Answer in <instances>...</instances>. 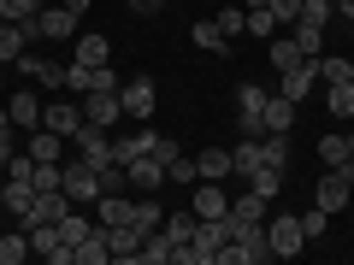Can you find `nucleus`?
<instances>
[{
    "instance_id": "nucleus-43",
    "label": "nucleus",
    "mask_w": 354,
    "mask_h": 265,
    "mask_svg": "<svg viewBox=\"0 0 354 265\" xmlns=\"http://www.w3.org/2000/svg\"><path fill=\"white\" fill-rule=\"evenodd\" d=\"M41 6L36 0H0V18H6V24H24V18H36Z\"/></svg>"
},
{
    "instance_id": "nucleus-10",
    "label": "nucleus",
    "mask_w": 354,
    "mask_h": 265,
    "mask_svg": "<svg viewBox=\"0 0 354 265\" xmlns=\"http://www.w3.org/2000/svg\"><path fill=\"white\" fill-rule=\"evenodd\" d=\"M313 88H319V77H313V65H307V59H301V65H290V71H278V95H283V101L301 106Z\"/></svg>"
},
{
    "instance_id": "nucleus-26",
    "label": "nucleus",
    "mask_w": 354,
    "mask_h": 265,
    "mask_svg": "<svg viewBox=\"0 0 354 265\" xmlns=\"http://www.w3.org/2000/svg\"><path fill=\"white\" fill-rule=\"evenodd\" d=\"M30 159H65V136H53V130H30Z\"/></svg>"
},
{
    "instance_id": "nucleus-17",
    "label": "nucleus",
    "mask_w": 354,
    "mask_h": 265,
    "mask_svg": "<svg viewBox=\"0 0 354 265\" xmlns=\"http://www.w3.org/2000/svg\"><path fill=\"white\" fill-rule=\"evenodd\" d=\"M65 206H71V195H65V189H36V206H30L24 224H59Z\"/></svg>"
},
{
    "instance_id": "nucleus-42",
    "label": "nucleus",
    "mask_w": 354,
    "mask_h": 265,
    "mask_svg": "<svg viewBox=\"0 0 354 265\" xmlns=\"http://www.w3.org/2000/svg\"><path fill=\"white\" fill-rule=\"evenodd\" d=\"M266 165H278V171H283V159H290V136H278V130H266Z\"/></svg>"
},
{
    "instance_id": "nucleus-24",
    "label": "nucleus",
    "mask_w": 354,
    "mask_h": 265,
    "mask_svg": "<svg viewBox=\"0 0 354 265\" xmlns=\"http://www.w3.org/2000/svg\"><path fill=\"white\" fill-rule=\"evenodd\" d=\"M165 183H171V189H195V183H201V165H195L189 153H177V159L165 165Z\"/></svg>"
},
{
    "instance_id": "nucleus-3",
    "label": "nucleus",
    "mask_w": 354,
    "mask_h": 265,
    "mask_svg": "<svg viewBox=\"0 0 354 265\" xmlns=\"http://www.w3.org/2000/svg\"><path fill=\"white\" fill-rule=\"evenodd\" d=\"M266 236H272V259H295V253L307 248V236H301V213H278L272 224H266Z\"/></svg>"
},
{
    "instance_id": "nucleus-29",
    "label": "nucleus",
    "mask_w": 354,
    "mask_h": 265,
    "mask_svg": "<svg viewBox=\"0 0 354 265\" xmlns=\"http://www.w3.org/2000/svg\"><path fill=\"white\" fill-rule=\"evenodd\" d=\"M24 48H30V41H24V30L0 18V65H18V53H24Z\"/></svg>"
},
{
    "instance_id": "nucleus-22",
    "label": "nucleus",
    "mask_w": 354,
    "mask_h": 265,
    "mask_svg": "<svg viewBox=\"0 0 354 265\" xmlns=\"http://www.w3.org/2000/svg\"><path fill=\"white\" fill-rule=\"evenodd\" d=\"M113 59V41L101 36V30H88L83 41H77V65H106Z\"/></svg>"
},
{
    "instance_id": "nucleus-20",
    "label": "nucleus",
    "mask_w": 354,
    "mask_h": 265,
    "mask_svg": "<svg viewBox=\"0 0 354 265\" xmlns=\"http://www.w3.org/2000/svg\"><path fill=\"white\" fill-rule=\"evenodd\" d=\"M171 259H177V242L165 236V230H148V236H142L136 265H171Z\"/></svg>"
},
{
    "instance_id": "nucleus-9",
    "label": "nucleus",
    "mask_w": 354,
    "mask_h": 265,
    "mask_svg": "<svg viewBox=\"0 0 354 265\" xmlns=\"http://www.w3.org/2000/svg\"><path fill=\"white\" fill-rule=\"evenodd\" d=\"M18 71H24L30 83H41V88H65V65H53V59H41L36 48H24V53H18Z\"/></svg>"
},
{
    "instance_id": "nucleus-35",
    "label": "nucleus",
    "mask_w": 354,
    "mask_h": 265,
    "mask_svg": "<svg viewBox=\"0 0 354 265\" xmlns=\"http://www.w3.org/2000/svg\"><path fill=\"white\" fill-rule=\"evenodd\" d=\"M319 165H348V136H319Z\"/></svg>"
},
{
    "instance_id": "nucleus-12",
    "label": "nucleus",
    "mask_w": 354,
    "mask_h": 265,
    "mask_svg": "<svg viewBox=\"0 0 354 265\" xmlns=\"http://www.w3.org/2000/svg\"><path fill=\"white\" fill-rule=\"evenodd\" d=\"M189 206H195V218H225V213H230V201H225V183L201 177V183H195V195H189Z\"/></svg>"
},
{
    "instance_id": "nucleus-11",
    "label": "nucleus",
    "mask_w": 354,
    "mask_h": 265,
    "mask_svg": "<svg viewBox=\"0 0 354 265\" xmlns=\"http://www.w3.org/2000/svg\"><path fill=\"white\" fill-rule=\"evenodd\" d=\"M77 124H83V106H71V101H48V106H41V130H53V136L71 141Z\"/></svg>"
},
{
    "instance_id": "nucleus-8",
    "label": "nucleus",
    "mask_w": 354,
    "mask_h": 265,
    "mask_svg": "<svg viewBox=\"0 0 354 265\" xmlns=\"http://www.w3.org/2000/svg\"><path fill=\"white\" fill-rule=\"evenodd\" d=\"M83 118H88V124H106V130H113L118 118H124L118 88H88V95H83Z\"/></svg>"
},
{
    "instance_id": "nucleus-51",
    "label": "nucleus",
    "mask_w": 354,
    "mask_h": 265,
    "mask_svg": "<svg viewBox=\"0 0 354 265\" xmlns=\"http://www.w3.org/2000/svg\"><path fill=\"white\" fill-rule=\"evenodd\" d=\"M348 83H354V53H348Z\"/></svg>"
},
{
    "instance_id": "nucleus-44",
    "label": "nucleus",
    "mask_w": 354,
    "mask_h": 265,
    "mask_svg": "<svg viewBox=\"0 0 354 265\" xmlns=\"http://www.w3.org/2000/svg\"><path fill=\"white\" fill-rule=\"evenodd\" d=\"M6 177L30 183V177H36V159H30V153H6Z\"/></svg>"
},
{
    "instance_id": "nucleus-53",
    "label": "nucleus",
    "mask_w": 354,
    "mask_h": 265,
    "mask_svg": "<svg viewBox=\"0 0 354 265\" xmlns=\"http://www.w3.org/2000/svg\"><path fill=\"white\" fill-rule=\"evenodd\" d=\"M213 6H218V0H213Z\"/></svg>"
},
{
    "instance_id": "nucleus-6",
    "label": "nucleus",
    "mask_w": 354,
    "mask_h": 265,
    "mask_svg": "<svg viewBox=\"0 0 354 265\" xmlns=\"http://www.w3.org/2000/svg\"><path fill=\"white\" fill-rule=\"evenodd\" d=\"M71 141H77V159H88V165H113V130H106V124H88V118H83Z\"/></svg>"
},
{
    "instance_id": "nucleus-19",
    "label": "nucleus",
    "mask_w": 354,
    "mask_h": 265,
    "mask_svg": "<svg viewBox=\"0 0 354 265\" xmlns=\"http://www.w3.org/2000/svg\"><path fill=\"white\" fill-rule=\"evenodd\" d=\"M106 259H113V248H106V230L95 224V230L71 248V265H106Z\"/></svg>"
},
{
    "instance_id": "nucleus-23",
    "label": "nucleus",
    "mask_w": 354,
    "mask_h": 265,
    "mask_svg": "<svg viewBox=\"0 0 354 265\" xmlns=\"http://www.w3.org/2000/svg\"><path fill=\"white\" fill-rule=\"evenodd\" d=\"M195 224H201V218H195V206H189V213L177 206V213H165V224H160V230L177 242V248H183V242H195Z\"/></svg>"
},
{
    "instance_id": "nucleus-40",
    "label": "nucleus",
    "mask_w": 354,
    "mask_h": 265,
    "mask_svg": "<svg viewBox=\"0 0 354 265\" xmlns=\"http://www.w3.org/2000/svg\"><path fill=\"white\" fill-rule=\"evenodd\" d=\"M325 230H330V213H325V206L313 201V206H307V213H301V236H307V242H319V236H325Z\"/></svg>"
},
{
    "instance_id": "nucleus-33",
    "label": "nucleus",
    "mask_w": 354,
    "mask_h": 265,
    "mask_svg": "<svg viewBox=\"0 0 354 265\" xmlns=\"http://www.w3.org/2000/svg\"><path fill=\"white\" fill-rule=\"evenodd\" d=\"M248 189H254V195H266V201H278V189H283V171H278V165H260V171L248 177Z\"/></svg>"
},
{
    "instance_id": "nucleus-15",
    "label": "nucleus",
    "mask_w": 354,
    "mask_h": 265,
    "mask_svg": "<svg viewBox=\"0 0 354 265\" xmlns=\"http://www.w3.org/2000/svg\"><path fill=\"white\" fill-rule=\"evenodd\" d=\"M41 106H48V101H36V88H18L12 101H6V112H12V130H41Z\"/></svg>"
},
{
    "instance_id": "nucleus-41",
    "label": "nucleus",
    "mask_w": 354,
    "mask_h": 265,
    "mask_svg": "<svg viewBox=\"0 0 354 265\" xmlns=\"http://www.w3.org/2000/svg\"><path fill=\"white\" fill-rule=\"evenodd\" d=\"M272 30H278V18H272V0H266V6H254V12H248V36L272 41Z\"/></svg>"
},
{
    "instance_id": "nucleus-49",
    "label": "nucleus",
    "mask_w": 354,
    "mask_h": 265,
    "mask_svg": "<svg viewBox=\"0 0 354 265\" xmlns=\"http://www.w3.org/2000/svg\"><path fill=\"white\" fill-rule=\"evenodd\" d=\"M337 12H342V18H348V24H354V0H337Z\"/></svg>"
},
{
    "instance_id": "nucleus-47",
    "label": "nucleus",
    "mask_w": 354,
    "mask_h": 265,
    "mask_svg": "<svg viewBox=\"0 0 354 265\" xmlns=\"http://www.w3.org/2000/svg\"><path fill=\"white\" fill-rule=\"evenodd\" d=\"M124 6H130V12H136V18H153V12H160V6H165V0H124Z\"/></svg>"
},
{
    "instance_id": "nucleus-46",
    "label": "nucleus",
    "mask_w": 354,
    "mask_h": 265,
    "mask_svg": "<svg viewBox=\"0 0 354 265\" xmlns=\"http://www.w3.org/2000/svg\"><path fill=\"white\" fill-rule=\"evenodd\" d=\"M177 153H183V148H177V141H171V136H160V141H153V159H160V165H171V159H177Z\"/></svg>"
},
{
    "instance_id": "nucleus-27",
    "label": "nucleus",
    "mask_w": 354,
    "mask_h": 265,
    "mask_svg": "<svg viewBox=\"0 0 354 265\" xmlns=\"http://www.w3.org/2000/svg\"><path fill=\"white\" fill-rule=\"evenodd\" d=\"M189 41H195V48H207V53H225V48H230L225 30H218V18H201V24L189 30Z\"/></svg>"
},
{
    "instance_id": "nucleus-37",
    "label": "nucleus",
    "mask_w": 354,
    "mask_h": 265,
    "mask_svg": "<svg viewBox=\"0 0 354 265\" xmlns=\"http://www.w3.org/2000/svg\"><path fill=\"white\" fill-rule=\"evenodd\" d=\"M88 230H95V224H88V218H83V213H77V206H65V213H59V236H65V242H71V248H77V242H83V236H88Z\"/></svg>"
},
{
    "instance_id": "nucleus-4",
    "label": "nucleus",
    "mask_w": 354,
    "mask_h": 265,
    "mask_svg": "<svg viewBox=\"0 0 354 265\" xmlns=\"http://www.w3.org/2000/svg\"><path fill=\"white\" fill-rule=\"evenodd\" d=\"M266 95L260 83H242L236 88V124H242V136H266Z\"/></svg>"
},
{
    "instance_id": "nucleus-13",
    "label": "nucleus",
    "mask_w": 354,
    "mask_h": 265,
    "mask_svg": "<svg viewBox=\"0 0 354 265\" xmlns=\"http://www.w3.org/2000/svg\"><path fill=\"white\" fill-rule=\"evenodd\" d=\"M36 24H41V41H71L77 36V12L71 6H41Z\"/></svg>"
},
{
    "instance_id": "nucleus-50",
    "label": "nucleus",
    "mask_w": 354,
    "mask_h": 265,
    "mask_svg": "<svg viewBox=\"0 0 354 265\" xmlns=\"http://www.w3.org/2000/svg\"><path fill=\"white\" fill-rule=\"evenodd\" d=\"M65 6H71V12H88V0H65Z\"/></svg>"
},
{
    "instance_id": "nucleus-16",
    "label": "nucleus",
    "mask_w": 354,
    "mask_h": 265,
    "mask_svg": "<svg viewBox=\"0 0 354 265\" xmlns=\"http://www.w3.org/2000/svg\"><path fill=\"white\" fill-rule=\"evenodd\" d=\"M124 171H130V189H142V195H153V189H165V165L153 159V153H142V159H130Z\"/></svg>"
},
{
    "instance_id": "nucleus-48",
    "label": "nucleus",
    "mask_w": 354,
    "mask_h": 265,
    "mask_svg": "<svg viewBox=\"0 0 354 265\" xmlns=\"http://www.w3.org/2000/svg\"><path fill=\"white\" fill-rule=\"evenodd\" d=\"M6 153H12V124H0V165H6Z\"/></svg>"
},
{
    "instance_id": "nucleus-30",
    "label": "nucleus",
    "mask_w": 354,
    "mask_h": 265,
    "mask_svg": "<svg viewBox=\"0 0 354 265\" xmlns=\"http://www.w3.org/2000/svg\"><path fill=\"white\" fill-rule=\"evenodd\" d=\"M266 59H272V71H290V65H301L307 53L295 48V36H290V41H278V36H272V48H266Z\"/></svg>"
},
{
    "instance_id": "nucleus-18",
    "label": "nucleus",
    "mask_w": 354,
    "mask_h": 265,
    "mask_svg": "<svg viewBox=\"0 0 354 265\" xmlns=\"http://www.w3.org/2000/svg\"><path fill=\"white\" fill-rule=\"evenodd\" d=\"M0 206L24 224L30 218V206H36V183H18V177H6V189H0Z\"/></svg>"
},
{
    "instance_id": "nucleus-21",
    "label": "nucleus",
    "mask_w": 354,
    "mask_h": 265,
    "mask_svg": "<svg viewBox=\"0 0 354 265\" xmlns=\"http://www.w3.org/2000/svg\"><path fill=\"white\" fill-rule=\"evenodd\" d=\"M30 253H36V248H30V230H24V224L0 236V265H24Z\"/></svg>"
},
{
    "instance_id": "nucleus-28",
    "label": "nucleus",
    "mask_w": 354,
    "mask_h": 265,
    "mask_svg": "<svg viewBox=\"0 0 354 265\" xmlns=\"http://www.w3.org/2000/svg\"><path fill=\"white\" fill-rule=\"evenodd\" d=\"M195 165H201V177L225 183V177H230V148H207V153H195Z\"/></svg>"
},
{
    "instance_id": "nucleus-7",
    "label": "nucleus",
    "mask_w": 354,
    "mask_h": 265,
    "mask_svg": "<svg viewBox=\"0 0 354 265\" xmlns=\"http://www.w3.org/2000/svg\"><path fill=\"white\" fill-rule=\"evenodd\" d=\"M30 230V248H36V259L48 265H71V242L59 236V224H24Z\"/></svg>"
},
{
    "instance_id": "nucleus-25",
    "label": "nucleus",
    "mask_w": 354,
    "mask_h": 265,
    "mask_svg": "<svg viewBox=\"0 0 354 265\" xmlns=\"http://www.w3.org/2000/svg\"><path fill=\"white\" fill-rule=\"evenodd\" d=\"M290 124H295V101L272 95V101H266V130H278V136H290Z\"/></svg>"
},
{
    "instance_id": "nucleus-39",
    "label": "nucleus",
    "mask_w": 354,
    "mask_h": 265,
    "mask_svg": "<svg viewBox=\"0 0 354 265\" xmlns=\"http://www.w3.org/2000/svg\"><path fill=\"white\" fill-rule=\"evenodd\" d=\"M295 48H301L307 59H313V53L325 48V30H319V24H307V18H295Z\"/></svg>"
},
{
    "instance_id": "nucleus-34",
    "label": "nucleus",
    "mask_w": 354,
    "mask_h": 265,
    "mask_svg": "<svg viewBox=\"0 0 354 265\" xmlns=\"http://www.w3.org/2000/svg\"><path fill=\"white\" fill-rule=\"evenodd\" d=\"M130 213H136V201H124V195H101V224H130Z\"/></svg>"
},
{
    "instance_id": "nucleus-32",
    "label": "nucleus",
    "mask_w": 354,
    "mask_h": 265,
    "mask_svg": "<svg viewBox=\"0 0 354 265\" xmlns=\"http://www.w3.org/2000/svg\"><path fill=\"white\" fill-rule=\"evenodd\" d=\"M325 101H330L337 118H354V83H348V77H342V83H325Z\"/></svg>"
},
{
    "instance_id": "nucleus-36",
    "label": "nucleus",
    "mask_w": 354,
    "mask_h": 265,
    "mask_svg": "<svg viewBox=\"0 0 354 265\" xmlns=\"http://www.w3.org/2000/svg\"><path fill=\"white\" fill-rule=\"evenodd\" d=\"M130 224H136L142 236H148V230H160V224H165V206H160V201H136V213H130Z\"/></svg>"
},
{
    "instance_id": "nucleus-38",
    "label": "nucleus",
    "mask_w": 354,
    "mask_h": 265,
    "mask_svg": "<svg viewBox=\"0 0 354 265\" xmlns=\"http://www.w3.org/2000/svg\"><path fill=\"white\" fill-rule=\"evenodd\" d=\"M266 206H272V201H266V195H254V189H242L236 201H230V218H266Z\"/></svg>"
},
{
    "instance_id": "nucleus-1",
    "label": "nucleus",
    "mask_w": 354,
    "mask_h": 265,
    "mask_svg": "<svg viewBox=\"0 0 354 265\" xmlns=\"http://www.w3.org/2000/svg\"><path fill=\"white\" fill-rule=\"evenodd\" d=\"M118 106H124V118L148 124V118L160 112V88H153V77H130V83L118 88Z\"/></svg>"
},
{
    "instance_id": "nucleus-52",
    "label": "nucleus",
    "mask_w": 354,
    "mask_h": 265,
    "mask_svg": "<svg viewBox=\"0 0 354 265\" xmlns=\"http://www.w3.org/2000/svg\"><path fill=\"white\" fill-rule=\"evenodd\" d=\"M348 171H354V141H348Z\"/></svg>"
},
{
    "instance_id": "nucleus-5",
    "label": "nucleus",
    "mask_w": 354,
    "mask_h": 265,
    "mask_svg": "<svg viewBox=\"0 0 354 265\" xmlns=\"http://www.w3.org/2000/svg\"><path fill=\"white\" fill-rule=\"evenodd\" d=\"M59 189L71 195V206H83V201H101V171L88 159H71L65 165V177H59Z\"/></svg>"
},
{
    "instance_id": "nucleus-2",
    "label": "nucleus",
    "mask_w": 354,
    "mask_h": 265,
    "mask_svg": "<svg viewBox=\"0 0 354 265\" xmlns=\"http://www.w3.org/2000/svg\"><path fill=\"white\" fill-rule=\"evenodd\" d=\"M348 195H354V171H348V165H325L313 201L325 206V213H342V206H348Z\"/></svg>"
},
{
    "instance_id": "nucleus-14",
    "label": "nucleus",
    "mask_w": 354,
    "mask_h": 265,
    "mask_svg": "<svg viewBox=\"0 0 354 265\" xmlns=\"http://www.w3.org/2000/svg\"><path fill=\"white\" fill-rule=\"evenodd\" d=\"M106 230V248H113V259L118 265H136V253H142V230L136 224H101Z\"/></svg>"
},
{
    "instance_id": "nucleus-31",
    "label": "nucleus",
    "mask_w": 354,
    "mask_h": 265,
    "mask_svg": "<svg viewBox=\"0 0 354 265\" xmlns=\"http://www.w3.org/2000/svg\"><path fill=\"white\" fill-rule=\"evenodd\" d=\"M218 30H225V41H236V36H248V12H236V6H230V0H218Z\"/></svg>"
},
{
    "instance_id": "nucleus-45",
    "label": "nucleus",
    "mask_w": 354,
    "mask_h": 265,
    "mask_svg": "<svg viewBox=\"0 0 354 265\" xmlns=\"http://www.w3.org/2000/svg\"><path fill=\"white\" fill-rule=\"evenodd\" d=\"M301 6H307V0H272V18H278V24H295Z\"/></svg>"
}]
</instances>
